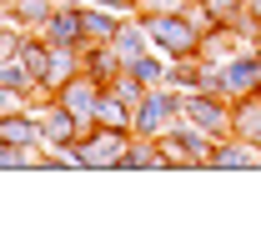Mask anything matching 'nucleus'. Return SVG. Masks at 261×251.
<instances>
[{"instance_id":"2","label":"nucleus","mask_w":261,"mask_h":251,"mask_svg":"<svg viewBox=\"0 0 261 251\" xmlns=\"http://www.w3.org/2000/svg\"><path fill=\"white\" fill-rule=\"evenodd\" d=\"M126 146H130V131H121V126H96L91 136H81L70 146V161L75 166H91V171H116L121 156H126Z\"/></svg>"},{"instance_id":"13","label":"nucleus","mask_w":261,"mask_h":251,"mask_svg":"<svg viewBox=\"0 0 261 251\" xmlns=\"http://www.w3.org/2000/svg\"><path fill=\"white\" fill-rule=\"evenodd\" d=\"M111 51L121 56V65L141 61V56H146V31H141V20H136V26H121V31L111 35Z\"/></svg>"},{"instance_id":"18","label":"nucleus","mask_w":261,"mask_h":251,"mask_svg":"<svg viewBox=\"0 0 261 251\" xmlns=\"http://www.w3.org/2000/svg\"><path fill=\"white\" fill-rule=\"evenodd\" d=\"M15 51H20V40H15V35H0V61H10Z\"/></svg>"},{"instance_id":"10","label":"nucleus","mask_w":261,"mask_h":251,"mask_svg":"<svg viewBox=\"0 0 261 251\" xmlns=\"http://www.w3.org/2000/svg\"><path fill=\"white\" fill-rule=\"evenodd\" d=\"M0 141H5V146L31 151L35 141H40V121H35V116H25V111H5V116H0Z\"/></svg>"},{"instance_id":"19","label":"nucleus","mask_w":261,"mask_h":251,"mask_svg":"<svg viewBox=\"0 0 261 251\" xmlns=\"http://www.w3.org/2000/svg\"><path fill=\"white\" fill-rule=\"evenodd\" d=\"M246 10H251V20L261 26V0H246Z\"/></svg>"},{"instance_id":"8","label":"nucleus","mask_w":261,"mask_h":251,"mask_svg":"<svg viewBox=\"0 0 261 251\" xmlns=\"http://www.w3.org/2000/svg\"><path fill=\"white\" fill-rule=\"evenodd\" d=\"M75 136H81V121L65 111L61 101L50 106V111H40V141H50L56 151H65L70 156V146H75Z\"/></svg>"},{"instance_id":"3","label":"nucleus","mask_w":261,"mask_h":251,"mask_svg":"<svg viewBox=\"0 0 261 251\" xmlns=\"http://www.w3.org/2000/svg\"><path fill=\"white\" fill-rule=\"evenodd\" d=\"M166 166H206L211 161V136L201 126H171L166 136H156Z\"/></svg>"},{"instance_id":"6","label":"nucleus","mask_w":261,"mask_h":251,"mask_svg":"<svg viewBox=\"0 0 261 251\" xmlns=\"http://www.w3.org/2000/svg\"><path fill=\"white\" fill-rule=\"evenodd\" d=\"M96 101H100V81H96V76H86V70H75V76L61 86V106L81 126H96Z\"/></svg>"},{"instance_id":"11","label":"nucleus","mask_w":261,"mask_h":251,"mask_svg":"<svg viewBox=\"0 0 261 251\" xmlns=\"http://www.w3.org/2000/svg\"><path fill=\"white\" fill-rule=\"evenodd\" d=\"M130 116H136V106H130V101H121V95L111 91V86H100L96 126H121V131H130Z\"/></svg>"},{"instance_id":"17","label":"nucleus","mask_w":261,"mask_h":251,"mask_svg":"<svg viewBox=\"0 0 261 251\" xmlns=\"http://www.w3.org/2000/svg\"><path fill=\"white\" fill-rule=\"evenodd\" d=\"M136 10H146V15H171V10H186V0H136Z\"/></svg>"},{"instance_id":"20","label":"nucleus","mask_w":261,"mask_h":251,"mask_svg":"<svg viewBox=\"0 0 261 251\" xmlns=\"http://www.w3.org/2000/svg\"><path fill=\"white\" fill-rule=\"evenodd\" d=\"M256 95H261V91H256Z\"/></svg>"},{"instance_id":"14","label":"nucleus","mask_w":261,"mask_h":251,"mask_svg":"<svg viewBox=\"0 0 261 251\" xmlns=\"http://www.w3.org/2000/svg\"><path fill=\"white\" fill-rule=\"evenodd\" d=\"M136 81H146V86H166L171 81V70H166V61H156V56H141V61H130L126 65Z\"/></svg>"},{"instance_id":"7","label":"nucleus","mask_w":261,"mask_h":251,"mask_svg":"<svg viewBox=\"0 0 261 251\" xmlns=\"http://www.w3.org/2000/svg\"><path fill=\"white\" fill-rule=\"evenodd\" d=\"M221 81H226V95H256L261 91V51H236V56H226V65H221Z\"/></svg>"},{"instance_id":"4","label":"nucleus","mask_w":261,"mask_h":251,"mask_svg":"<svg viewBox=\"0 0 261 251\" xmlns=\"http://www.w3.org/2000/svg\"><path fill=\"white\" fill-rule=\"evenodd\" d=\"M181 116V95L161 91V86H151V91L141 95V106H136V116H130V136H161L166 126Z\"/></svg>"},{"instance_id":"16","label":"nucleus","mask_w":261,"mask_h":251,"mask_svg":"<svg viewBox=\"0 0 261 251\" xmlns=\"http://www.w3.org/2000/svg\"><path fill=\"white\" fill-rule=\"evenodd\" d=\"M246 0H201V15L206 20H236Z\"/></svg>"},{"instance_id":"15","label":"nucleus","mask_w":261,"mask_h":251,"mask_svg":"<svg viewBox=\"0 0 261 251\" xmlns=\"http://www.w3.org/2000/svg\"><path fill=\"white\" fill-rule=\"evenodd\" d=\"M15 15H20V26H45L56 15V5L50 0H15Z\"/></svg>"},{"instance_id":"5","label":"nucleus","mask_w":261,"mask_h":251,"mask_svg":"<svg viewBox=\"0 0 261 251\" xmlns=\"http://www.w3.org/2000/svg\"><path fill=\"white\" fill-rule=\"evenodd\" d=\"M181 116L191 126H201L211 141H221L226 136V126H231V106H226V95H211V91H186L181 95Z\"/></svg>"},{"instance_id":"12","label":"nucleus","mask_w":261,"mask_h":251,"mask_svg":"<svg viewBox=\"0 0 261 251\" xmlns=\"http://www.w3.org/2000/svg\"><path fill=\"white\" fill-rule=\"evenodd\" d=\"M81 20H86V40H111L121 31V15H111L106 5H81Z\"/></svg>"},{"instance_id":"9","label":"nucleus","mask_w":261,"mask_h":251,"mask_svg":"<svg viewBox=\"0 0 261 251\" xmlns=\"http://www.w3.org/2000/svg\"><path fill=\"white\" fill-rule=\"evenodd\" d=\"M40 31H45V40H50V45H86L81 0H75V5H61V10H56V15H50V20L40 26Z\"/></svg>"},{"instance_id":"1","label":"nucleus","mask_w":261,"mask_h":251,"mask_svg":"<svg viewBox=\"0 0 261 251\" xmlns=\"http://www.w3.org/2000/svg\"><path fill=\"white\" fill-rule=\"evenodd\" d=\"M141 31L151 35L166 56L191 61L196 51H201V31H206V26H196V15H186V10H171V15H146V10H141Z\"/></svg>"}]
</instances>
